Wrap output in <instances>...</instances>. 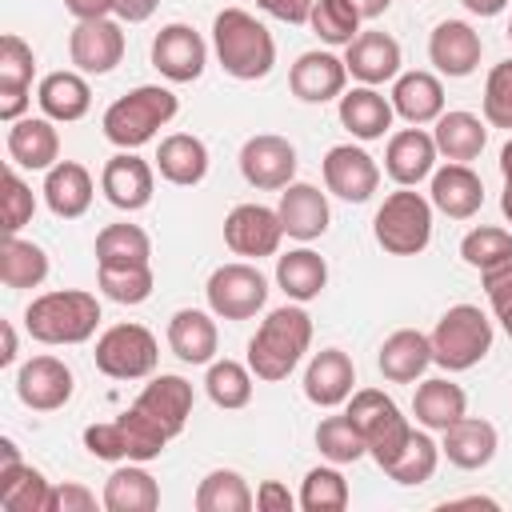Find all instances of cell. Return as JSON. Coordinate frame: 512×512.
I'll use <instances>...</instances> for the list:
<instances>
[{"mask_svg":"<svg viewBox=\"0 0 512 512\" xmlns=\"http://www.w3.org/2000/svg\"><path fill=\"white\" fill-rule=\"evenodd\" d=\"M352 8H356L364 20H376V16H384V12L392 8V0H352Z\"/></svg>","mask_w":512,"mask_h":512,"instance_id":"cell-61","label":"cell"},{"mask_svg":"<svg viewBox=\"0 0 512 512\" xmlns=\"http://www.w3.org/2000/svg\"><path fill=\"white\" fill-rule=\"evenodd\" d=\"M68 56L80 72L88 76H104L124 60V32L116 20H76L72 36H68Z\"/></svg>","mask_w":512,"mask_h":512,"instance_id":"cell-15","label":"cell"},{"mask_svg":"<svg viewBox=\"0 0 512 512\" xmlns=\"http://www.w3.org/2000/svg\"><path fill=\"white\" fill-rule=\"evenodd\" d=\"M432 140H436L440 156H448L452 164H468L488 144V120H480L472 112H440Z\"/></svg>","mask_w":512,"mask_h":512,"instance_id":"cell-37","label":"cell"},{"mask_svg":"<svg viewBox=\"0 0 512 512\" xmlns=\"http://www.w3.org/2000/svg\"><path fill=\"white\" fill-rule=\"evenodd\" d=\"M208 308L220 320H252L268 304V280L256 264H220L204 284Z\"/></svg>","mask_w":512,"mask_h":512,"instance_id":"cell-10","label":"cell"},{"mask_svg":"<svg viewBox=\"0 0 512 512\" xmlns=\"http://www.w3.org/2000/svg\"><path fill=\"white\" fill-rule=\"evenodd\" d=\"M344 84H348V64L340 56H332V52H304V56H296V64L288 72V88L304 104L340 100Z\"/></svg>","mask_w":512,"mask_h":512,"instance_id":"cell-20","label":"cell"},{"mask_svg":"<svg viewBox=\"0 0 512 512\" xmlns=\"http://www.w3.org/2000/svg\"><path fill=\"white\" fill-rule=\"evenodd\" d=\"M48 276V256L40 244L20 240V236H4L0 248V280L4 288H36Z\"/></svg>","mask_w":512,"mask_h":512,"instance_id":"cell-42","label":"cell"},{"mask_svg":"<svg viewBox=\"0 0 512 512\" xmlns=\"http://www.w3.org/2000/svg\"><path fill=\"white\" fill-rule=\"evenodd\" d=\"M212 44H216L220 68L236 80H264L276 64L272 32L244 8H224L212 20Z\"/></svg>","mask_w":512,"mask_h":512,"instance_id":"cell-2","label":"cell"},{"mask_svg":"<svg viewBox=\"0 0 512 512\" xmlns=\"http://www.w3.org/2000/svg\"><path fill=\"white\" fill-rule=\"evenodd\" d=\"M460 256H464V264H472L476 272H484V268H492V264H500V260L512 256V232L508 228L480 224V228H472L460 240Z\"/></svg>","mask_w":512,"mask_h":512,"instance_id":"cell-49","label":"cell"},{"mask_svg":"<svg viewBox=\"0 0 512 512\" xmlns=\"http://www.w3.org/2000/svg\"><path fill=\"white\" fill-rule=\"evenodd\" d=\"M352 384H356V368H352V356L340 352V348H324L308 360V372H304V396L316 404V408H336L352 396Z\"/></svg>","mask_w":512,"mask_h":512,"instance_id":"cell-22","label":"cell"},{"mask_svg":"<svg viewBox=\"0 0 512 512\" xmlns=\"http://www.w3.org/2000/svg\"><path fill=\"white\" fill-rule=\"evenodd\" d=\"M484 204V184L468 164H444L432 172V208L448 220H468Z\"/></svg>","mask_w":512,"mask_h":512,"instance_id":"cell-27","label":"cell"},{"mask_svg":"<svg viewBox=\"0 0 512 512\" xmlns=\"http://www.w3.org/2000/svg\"><path fill=\"white\" fill-rule=\"evenodd\" d=\"M208 64V48L192 24H164L152 40V68L172 84H192Z\"/></svg>","mask_w":512,"mask_h":512,"instance_id":"cell-12","label":"cell"},{"mask_svg":"<svg viewBox=\"0 0 512 512\" xmlns=\"http://www.w3.org/2000/svg\"><path fill=\"white\" fill-rule=\"evenodd\" d=\"M100 324V300L80 288L44 292L24 308V328L40 344H84Z\"/></svg>","mask_w":512,"mask_h":512,"instance_id":"cell-3","label":"cell"},{"mask_svg":"<svg viewBox=\"0 0 512 512\" xmlns=\"http://www.w3.org/2000/svg\"><path fill=\"white\" fill-rule=\"evenodd\" d=\"M472 16H500L508 8V0H460Z\"/></svg>","mask_w":512,"mask_h":512,"instance_id":"cell-60","label":"cell"},{"mask_svg":"<svg viewBox=\"0 0 512 512\" xmlns=\"http://www.w3.org/2000/svg\"><path fill=\"white\" fill-rule=\"evenodd\" d=\"M96 368L112 380H144L156 372L160 348L144 324H112L96 340Z\"/></svg>","mask_w":512,"mask_h":512,"instance_id":"cell-9","label":"cell"},{"mask_svg":"<svg viewBox=\"0 0 512 512\" xmlns=\"http://www.w3.org/2000/svg\"><path fill=\"white\" fill-rule=\"evenodd\" d=\"M276 212H280L284 236H292V240H316V236L328 232V220H332L328 216V200H324V192L316 184H288L280 192Z\"/></svg>","mask_w":512,"mask_h":512,"instance_id":"cell-26","label":"cell"},{"mask_svg":"<svg viewBox=\"0 0 512 512\" xmlns=\"http://www.w3.org/2000/svg\"><path fill=\"white\" fill-rule=\"evenodd\" d=\"M240 172L260 192L288 188L292 176H296V148L284 136H276V132L248 136L244 148H240Z\"/></svg>","mask_w":512,"mask_h":512,"instance_id":"cell-11","label":"cell"},{"mask_svg":"<svg viewBox=\"0 0 512 512\" xmlns=\"http://www.w3.org/2000/svg\"><path fill=\"white\" fill-rule=\"evenodd\" d=\"M100 188H104V196H108L112 208H120V212H140V208L152 204V188H156L152 164L140 160L136 152H124V148H120V152L104 164Z\"/></svg>","mask_w":512,"mask_h":512,"instance_id":"cell-19","label":"cell"},{"mask_svg":"<svg viewBox=\"0 0 512 512\" xmlns=\"http://www.w3.org/2000/svg\"><path fill=\"white\" fill-rule=\"evenodd\" d=\"M440 452L448 456V464H456L464 472H476V468L492 464V456H496V428L480 416H460L456 424L444 428Z\"/></svg>","mask_w":512,"mask_h":512,"instance_id":"cell-29","label":"cell"},{"mask_svg":"<svg viewBox=\"0 0 512 512\" xmlns=\"http://www.w3.org/2000/svg\"><path fill=\"white\" fill-rule=\"evenodd\" d=\"M156 8H160V0H116V16L124 24H144Z\"/></svg>","mask_w":512,"mask_h":512,"instance_id":"cell-58","label":"cell"},{"mask_svg":"<svg viewBox=\"0 0 512 512\" xmlns=\"http://www.w3.org/2000/svg\"><path fill=\"white\" fill-rule=\"evenodd\" d=\"M136 408L156 420L168 436H180L188 416H192V384L184 376H172V372H160L144 384V392L136 396Z\"/></svg>","mask_w":512,"mask_h":512,"instance_id":"cell-21","label":"cell"},{"mask_svg":"<svg viewBox=\"0 0 512 512\" xmlns=\"http://www.w3.org/2000/svg\"><path fill=\"white\" fill-rule=\"evenodd\" d=\"M0 332H4V352H0V368H8V364L16 360V328H12L8 320H4V324H0Z\"/></svg>","mask_w":512,"mask_h":512,"instance_id":"cell-62","label":"cell"},{"mask_svg":"<svg viewBox=\"0 0 512 512\" xmlns=\"http://www.w3.org/2000/svg\"><path fill=\"white\" fill-rule=\"evenodd\" d=\"M168 440L172 436L156 420H148L136 404L128 412H120L116 420H108V424H88L84 428V448L96 460H112V464H124V460H132V464L156 460Z\"/></svg>","mask_w":512,"mask_h":512,"instance_id":"cell-5","label":"cell"},{"mask_svg":"<svg viewBox=\"0 0 512 512\" xmlns=\"http://www.w3.org/2000/svg\"><path fill=\"white\" fill-rule=\"evenodd\" d=\"M340 124L356 140H380L392 128V100H384L372 84H360L340 96Z\"/></svg>","mask_w":512,"mask_h":512,"instance_id":"cell-36","label":"cell"},{"mask_svg":"<svg viewBox=\"0 0 512 512\" xmlns=\"http://www.w3.org/2000/svg\"><path fill=\"white\" fill-rule=\"evenodd\" d=\"M92 176H88V168L84 164H76V160H56L52 168H48V176H44V204L52 208V216H60V220H76V216H84L88 212V204H92Z\"/></svg>","mask_w":512,"mask_h":512,"instance_id":"cell-28","label":"cell"},{"mask_svg":"<svg viewBox=\"0 0 512 512\" xmlns=\"http://www.w3.org/2000/svg\"><path fill=\"white\" fill-rule=\"evenodd\" d=\"M316 448L320 456H328L332 464H356L360 456H368V444L356 428V420L344 412V416H328L316 424Z\"/></svg>","mask_w":512,"mask_h":512,"instance_id":"cell-46","label":"cell"},{"mask_svg":"<svg viewBox=\"0 0 512 512\" xmlns=\"http://www.w3.org/2000/svg\"><path fill=\"white\" fill-rule=\"evenodd\" d=\"M100 292L116 304H144L152 296V268L132 264V268H100Z\"/></svg>","mask_w":512,"mask_h":512,"instance_id":"cell-50","label":"cell"},{"mask_svg":"<svg viewBox=\"0 0 512 512\" xmlns=\"http://www.w3.org/2000/svg\"><path fill=\"white\" fill-rule=\"evenodd\" d=\"M204 388H208V400L216 408L236 412L252 400V368L240 364V360H212L208 376H204Z\"/></svg>","mask_w":512,"mask_h":512,"instance_id":"cell-44","label":"cell"},{"mask_svg":"<svg viewBox=\"0 0 512 512\" xmlns=\"http://www.w3.org/2000/svg\"><path fill=\"white\" fill-rule=\"evenodd\" d=\"M348 416L356 420V428H360V436H364V444H368V456H372L380 468H388V464L400 456V448L408 444V436H412L408 416H400L396 400L384 396L380 388H360V392H352Z\"/></svg>","mask_w":512,"mask_h":512,"instance_id":"cell-8","label":"cell"},{"mask_svg":"<svg viewBox=\"0 0 512 512\" xmlns=\"http://www.w3.org/2000/svg\"><path fill=\"white\" fill-rule=\"evenodd\" d=\"M104 508L108 512H156L160 508V484L140 464L124 460L104 484Z\"/></svg>","mask_w":512,"mask_h":512,"instance_id":"cell-38","label":"cell"},{"mask_svg":"<svg viewBox=\"0 0 512 512\" xmlns=\"http://www.w3.org/2000/svg\"><path fill=\"white\" fill-rule=\"evenodd\" d=\"M312 344V316L300 304L272 308L248 340V368L256 380H284Z\"/></svg>","mask_w":512,"mask_h":512,"instance_id":"cell-1","label":"cell"},{"mask_svg":"<svg viewBox=\"0 0 512 512\" xmlns=\"http://www.w3.org/2000/svg\"><path fill=\"white\" fill-rule=\"evenodd\" d=\"M392 112L408 124H432L444 112V84L432 72H404L392 84Z\"/></svg>","mask_w":512,"mask_h":512,"instance_id":"cell-33","label":"cell"},{"mask_svg":"<svg viewBox=\"0 0 512 512\" xmlns=\"http://www.w3.org/2000/svg\"><path fill=\"white\" fill-rule=\"evenodd\" d=\"M344 64H348V76L360 80V84H384V80H396L400 76V44L388 36V32H360L348 52H344Z\"/></svg>","mask_w":512,"mask_h":512,"instance_id":"cell-23","label":"cell"},{"mask_svg":"<svg viewBox=\"0 0 512 512\" xmlns=\"http://www.w3.org/2000/svg\"><path fill=\"white\" fill-rule=\"evenodd\" d=\"M360 20L364 16L352 8V0H316L312 4V16H308L312 32L324 44H344V48L360 36Z\"/></svg>","mask_w":512,"mask_h":512,"instance_id":"cell-47","label":"cell"},{"mask_svg":"<svg viewBox=\"0 0 512 512\" xmlns=\"http://www.w3.org/2000/svg\"><path fill=\"white\" fill-rule=\"evenodd\" d=\"M500 176H504V192H500V212L512 224V140L500 148Z\"/></svg>","mask_w":512,"mask_h":512,"instance_id":"cell-59","label":"cell"},{"mask_svg":"<svg viewBox=\"0 0 512 512\" xmlns=\"http://www.w3.org/2000/svg\"><path fill=\"white\" fill-rule=\"evenodd\" d=\"M148 256H152V240L140 224H108L96 236L100 268H132V264H148Z\"/></svg>","mask_w":512,"mask_h":512,"instance_id":"cell-41","label":"cell"},{"mask_svg":"<svg viewBox=\"0 0 512 512\" xmlns=\"http://www.w3.org/2000/svg\"><path fill=\"white\" fill-rule=\"evenodd\" d=\"M412 416L420 428L428 432H444L448 424H456L460 416H468V396L460 384H452L448 376H432L416 388L412 396Z\"/></svg>","mask_w":512,"mask_h":512,"instance_id":"cell-31","label":"cell"},{"mask_svg":"<svg viewBox=\"0 0 512 512\" xmlns=\"http://www.w3.org/2000/svg\"><path fill=\"white\" fill-rule=\"evenodd\" d=\"M480 52H484V40L468 20H440L428 36V60L436 64V72L452 80L472 76L480 64Z\"/></svg>","mask_w":512,"mask_h":512,"instance_id":"cell-17","label":"cell"},{"mask_svg":"<svg viewBox=\"0 0 512 512\" xmlns=\"http://www.w3.org/2000/svg\"><path fill=\"white\" fill-rule=\"evenodd\" d=\"M36 100H40V112L48 120L72 124L92 108V88L80 72H48L36 88Z\"/></svg>","mask_w":512,"mask_h":512,"instance_id":"cell-35","label":"cell"},{"mask_svg":"<svg viewBox=\"0 0 512 512\" xmlns=\"http://www.w3.org/2000/svg\"><path fill=\"white\" fill-rule=\"evenodd\" d=\"M8 156L16 168L48 172L60 160V136L48 116H20L8 128Z\"/></svg>","mask_w":512,"mask_h":512,"instance_id":"cell-25","label":"cell"},{"mask_svg":"<svg viewBox=\"0 0 512 512\" xmlns=\"http://www.w3.org/2000/svg\"><path fill=\"white\" fill-rule=\"evenodd\" d=\"M8 464H20V452H16V444L4 436V440H0V468H8Z\"/></svg>","mask_w":512,"mask_h":512,"instance_id":"cell-63","label":"cell"},{"mask_svg":"<svg viewBox=\"0 0 512 512\" xmlns=\"http://www.w3.org/2000/svg\"><path fill=\"white\" fill-rule=\"evenodd\" d=\"M436 140L424 132V128H404L388 140V152H384V168L388 176L400 184V188H416L420 180L432 176L436 168Z\"/></svg>","mask_w":512,"mask_h":512,"instance_id":"cell-24","label":"cell"},{"mask_svg":"<svg viewBox=\"0 0 512 512\" xmlns=\"http://www.w3.org/2000/svg\"><path fill=\"white\" fill-rule=\"evenodd\" d=\"M0 216H4V232L8 236H16L28 220H32V212H36V196H32V188L16 176V168H4V180H0Z\"/></svg>","mask_w":512,"mask_h":512,"instance_id":"cell-51","label":"cell"},{"mask_svg":"<svg viewBox=\"0 0 512 512\" xmlns=\"http://www.w3.org/2000/svg\"><path fill=\"white\" fill-rule=\"evenodd\" d=\"M436 464H440V444H436L428 432H416V428H412L408 444L400 448V456H396L384 472H388L396 484L412 488V484H428V480L436 476Z\"/></svg>","mask_w":512,"mask_h":512,"instance_id":"cell-45","label":"cell"},{"mask_svg":"<svg viewBox=\"0 0 512 512\" xmlns=\"http://www.w3.org/2000/svg\"><path fill=\"white\" fill-rule=\"evenodd\" d=\"M296 504L304 512H344L348 508V480L340 476V468H312L304 476Z\"/></svg>","mask_w":512,"mask_h":512,"instance_id":"cell-48","label":"cell"},{"mask_svg":"<svg viewBox=\"0 0 512 512\" xmlns=\"http://www.w3.org/2000/svg\"><path fill=\"white\" fill-rule=\"evenodd\" d=\"M384 380L392 384H412L424 376V368L432 364V340L416 328H400L392 332L384 344H380V356H376Z\"/></svg>","mask_w":512,"mask_h":512,"instance_id":"cell-30","label":"cell"},{"mask_svg":"<svg viewBox=\"0 0 512 512\" xmlns=\"http://www.w3.org/2000/svg\"><path fill=\"white\" fill-rule=\"evenodd\" d=\"M52 484L32 464H8L0 468V508L4 512H48Z\"/></svg>","mask_w":512,"mask_h":512,"instance_id":"cell-40","label":"cell"},{"mask_svg":"<svg viewBox=\"0 0 512 512\" xmlns=\"http://www.w3.org/2000/svg\"><path fill=\"white\" fill-rule=\"evenodd\" d=\"M256 4H260L268 16L284 20V24H308L316 0H256Z\"/></svg>","mask_w":512,"mask_h":512,"instance_id":"cell-55","label":"cell"},{"mask_svg":"<svg viewBox=\"0 0 512 512\" xmlns=\"http://www.w3.org/2000/svg\"><path fill=\"white\" fill-rule=\"evenodd\" d=\"M176 112H180V100L168 88L140 84V88H132V92H124L120 100L108 104V112H104V136L116 148L132 152V148L148 144Z\"/></svg>","mask_w":512,"mask_h":512,"instance_id":"cell-4","label":"cell"},{"mask_svg":"<svg viewBox=\"0 0 512 512\" xmlns=\"http://www.w3.org/2000/svg\"><path fill=\"white\" fill-rule=\"evenodd\" d=\"M72 368L56 356H32L16 372V396L32 412H56L72 400Z\"/></svg>","mask_w":512,"mask_h":512,"instance_id":"cell-14","label":"cell"},{"mask_svg":"<svg viewBox=\"0 0 512 512\" xmlns=\"http://www.w3.org/2000/svg\"><path fill=\"white\" fill-rule=\"evenodd\" d=\"M292 492L280 484V480H264L260 488H256V508L260 512H292Z\"/></svg>","mask_w":512,"mask_h":512,"instance_id":"cell-56","label":"cell"},{"mask_svg":"<svg viewBox=\"0 0 512 512\" xmlns=\"http://www.w3.org/2000/svg\"><path fill=\"white\" fill-rule=\"evenodd\" d=\"M324 184H328L332 196H340L348 204H364L380 188V168H376V160L364 148L336 144L324 156Z\"/></svg>","mask_w":512,"mask_h":512,"instance_id":"cell-16","label":"cell"},{"mask_svg":"<svg viewBox=\"0 0 512 512\" xmlns=\"http://www.w3.org/2000/svg\"><path fill=\"white\" fill-rule=\"evenodd\" d=\"M36 72V52L24 36L4 32L0 40V120H20L28 108V88Z\"/></svg>","mask_w":512,"mask_h":512,"instance_id":"cell-18","label":"cell"},{"mask_svg":"<svg viewBox=\"0 0 512 512\" xmlns=\"http://www.w3.org/2000/svg\"><path fill=\"white\" fill-rule=\"evenodd\" d=\"M428 340H432V364L448 372H464L492 352V320L476 304H456L440 316Z\"/></svg>","mask_w":512,"mask_h":512,"instance_id":"cell-7","label":"cell"},{"mask_svg":"<svg viewBox=\"0 0 512 512\" xmlns=\"http://www.w3.org/2000/svg\"><path fill=\"white\" fill-rule=\"evenodd\" d=\"M508 40H512V24H508Z\"/></svg>","mask_w":512,"mask_h":512,"instance_id":"cell-64","label":"cell"},{"mask_svg":"<svg viewBox=\"0 0 512 512\" xmlns=\"http://www.w3.org/2000/svg\"><path fill=\"white\" fill-rule=\"evenodd\" d=\"M216 324L208 312L200 308H180L168 320V348L184 360V364H212L216 356Z\"/></svg>","mask_w":512,"mask_h":512,"instance_id":"cell-34","label":"cell"},{"mask_svg":"<svg viewBox=\"0 0 512 512\" xmlns=\"http://www.w3.org/2000/svg\"><path fill=\"white\" fill-rule=\"evenodd\" d=\"M156 168L168 184H180V188H192L208 176V148L200 136L192 132H172L160 140V152H156Z\"/></svg>","mask_w":512,"mask_h":512,"instance_id":"cell-32","label":"cell"},{"mask_svg":"<svg viewBox=\"0 0 512 512\" xmlns=\"http://www.w3.org/2000/svg\"><path fill=\"white\" fill-rule=\"evenodd\" d=\"M276 284L288 300L304 304V300H316L328 284V264L320 252L312 248H296L288 256H276Z\"/></svg>","mask_w":512,"mask_h":512,"instance_id":"cell-39","label":"cell"},{"mask_svg":"<svg viewBox=\"0 0 512 512\" xmlns=\"http://www.w3.org/2000/svg\"><path fill=\"white\" fill-rule=\"evenodd\" d=\"M480 276H484L488 304H492L496 320L504 324V332H508V340H512V256L500 260V264H492V268H484Z\"/></svg>","mask_w":512,"mask_h":512,"instance_id":"cell-53","label":"cell"},{"mask_svg":"<svg viewBox=\"0 0 512 512\" xmlns=\"http://www.w3.org/2000/svg\"><path fill=\"white\" fill-rule=\"evenodd\" d=\"M64 8L76 20H104L108 12H116V0H64Z\"/></svg>","mask_w":512,"mask_h":512,"instance_id":"cell-57","label":"cell"},{"mask_svg":"<svg viewBox=\"0 0 512 512\" xmlns=\"http://www.w3.org/2000/svg\"><path fill=\"white\" fill-rule=\"evenodd\" d=\"M372 236L388 256H416L432 240V200H424L412 188L388 192L384 204L376 208Z\"/></svg>","mask_w":512,"mask_h":512,"instance_id":"cell-6","label":"cell"},{"mask_svg":"<svg viewBox=\"0 0 512 512\" xmlns=\"http://www.w3.org/2000/svg\"><path fill=\"white\" fill-rule=\"evenodd\" d=\"M256 496L248 492L244 476L232 468H216L196 488V512H248Z\"/></svg>","mask_w":512,"mask_h":512,"instance_id":"cell-43","label":"cell"},{"mask_svg":"<svg viewBox=\"0 0 512 512\" xmlns=\"http://www.w3.org/2000/svg\"><path fill=\"white\" fill-rule=\"evenodd\" d=\"M484 120L512 132V60H500L484 80Z\"/></svg>","mask_w":512,"mask_h":512,"instance_id":"cell-52","label":"cell"},{"mask_svg":"<svg viewBox=\"0 0 512 512\" xmlns=\"http://www.w3.org/2000/svg\"><path fill=\"white\" fill-rule=\"evenodd\" d=\"M280 236H284V224H280V212L276 208H264V204H236L228 216H224V244L236 252V256H272L280 248Z\"/></svg>","mask_w":512,"mask_h":512,"instance_id":"cell-13","label":"cell"},{"mask_svg":"<svg viewBox=\"0 0 512 512\" xmlns=\"http://www.w3.org/2000/svg\"><path fill=\"white\" fill-rule=\"evenodd\" d=\"M92 508H96V496L84 484H60V488H52L48 512H92Z\"/></svg>","mask_w":512,"mask_h":512,"instance_id":"cell-54","label":"cell"}]
</instances>
